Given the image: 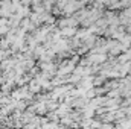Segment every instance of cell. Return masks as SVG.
Segmentation results:
<instances>
[{
    "instance_id": "obj_1",
    "label": "cell",
    "mask_w": 131,
    "mask_h": 129,
    "mask_svg": "<svg viewBox=\"0 0 131 129\" xmlns=\"http://www.w3.org/2000/svg\"><path fill=\"white\" fill-rule=\"evenodd\" d=\"M61 33L66 36H72V35H76V29L75 28H64V29H61Z\"/></svg>"
},
{
    "instance_id": "obj_2",
    "label": "cell",
    "mask_w": 131,
    "mask_h": 129,
    "mask_svg": "<svg viewBox=\"0 0 131 129\" xmlns=\"http://www.w3.org/2000/svg\"><path fill=\"white\" fill-rule=\"evenodd\" d=\"M124 112H125L128 117H131V105L130 106H127V109H124Z\"/></svg>"
},
{
    "instance_id": "obj_3",
    "label": "cell",
    "mask_w": 131,
    "mask_h": 129,
    "mask_svg": "<svg viewBox=\"0 0 131 129\" xmlns=\"http://www.w3.org/2000/svg\"><path fill=\"white\" fill-rule=\"evenodd\" d=\"M82 129H92V128H82Z\"/></svg>"
}]
</instances>
